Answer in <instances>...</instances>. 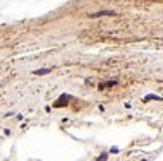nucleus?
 I'll use <instances>...</instances> for the list:
<instances>
[{
    "instance_id": "nucleus-1",
    "label": "nucleus",
    "mask_w": 163,
    "mask_h": 161,
    "mask_svg": "<svg viewBox=\"0 0 163 161\" xmlns=\"http://www.w3.org/2000/svg\"><path fill=\"white\" fill-rule=\"evenodd\" d=\"M102 16H115L113 10H100V12H93L89 17H102Z\"/></svg>"
},
{
    "instance_id": "nucleus-2",
    "label": "nucleus",
    "mask_w": 163,
    "mask_h": 161,
    "mask_svg": "<svg viewBox=\"0 0 163 161\" xmlns=\"http://www.w3.org/2000/svg\"><path fill=\"white\" fill-rule=\"evenodd\" d=\"M50 72V69H38V71H34V74L36 76H43V74H48Z\"/></svg>"
},
{
    "instance_id": "nucleus-3",
    "label": "nucleus",
    "mask_w": 163,
    "mask_h": 161,
    "mask_svg": "<svg viewBox=\"0 0 163 161\" xmlns=\"http://www.w3.org/2000/svg\"><path fill=\"white\" fill-rule=\"evenodd\" d=\"M113 84H115V80H110V82H103L102 88H110V86H113Z\"/></svg>"
}]
</instances>
